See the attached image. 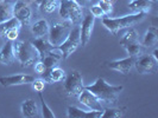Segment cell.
Segmentation results:
<instances>
[{"mask_svg":"<svg viewBox=\"0 0 158 118\" xmlns=\"http://www.w3.org/2000/svg\"><path fill=\"white\" fill-rule=\"evenodd\" d=\"M86 90L94 93L101 102L105 103H115L118 99V96L124 90L123 85H111L103 78H98L92 85L85 86Z\"/></svg>","mask_w":158,"mask_h":118,"instance_id":"cell-1","label":"cell"},{"mask_svg":"<svg viewBox=\"0 0 158 118\" xmlns=\"http://www.w3.org/2000/svg\"><path fill=\"white\" fill-rule=\"evenodd\" d=\"M145 16H146V13L138 12V13L127 14V16L120 17V18H106V17H103L102 24L103 26L111 32V33L117 34L120 30L132 27L137 23L142 21L143 19L145 18Z\"/></svg>","mask_w":158,"mask_h":118,"instance_id":"cell-2","label":"cell"},{"mask_svg":"<svg viewBox=\"0 0 158 118\" xmlns=\"http://www.w3.org/2000/svg\"><path fill=\"white\" fill-rule=\"evenodd\" d=\"M15 58L23 67H29L37 60H40V55L37 50L29 41H13Z\"/></svg>","mask_w":158,"mask_h":118,"instance_id":"cell-3","label":"cell"},{"mask_svg":"<svg viewBox=\"0 0 158 118\" xmlns=\"http://www.w3.org/2000/svg\"><path fill=\"white\" fill-rule=\"evenodd\" d=\"M71 29H73V23L68 20H64L63 23L52 24L49 27V32H48L49 43L55 47L60 46L69 36Z\"/></svg>","mask_w":158,"mask_h":118,"instance_id":"cell-4","label":"cell"},{"mask_svg":"<svg viewBox=\"0 0 158 118\" xmlns=\"http://www.w3.org/2000/svg\"><path fill=\"white\" fill-rule=\"evenodd\" d=\"M81 45V36H80V26H74L71 29L69 36L67 37V39L63 43L57 46V48L61 51L62 58L68 59Z\"/></svg>","mask_w":158,"mask_h":118,"instance_id":"cell-5","label":"cell"},{"mask_svg":"<svg viewBox=\"0 0 158 118\" xmlns=\"http://www.w3.org/2000/svg\"><path fill=\"white\" fill-rule=\"evenodd\" d=\"M60 16L63 18V20H68L70 23L75 24L81 20L82 17V7L79 6L73 0H60Z\"/></svg>","mask_w":158,"mask_h":118,"instance_id":"cell-6","label":"cell"},{"mask_svg":"<svg viewBox=\"0 0 158 118\" xmlns=\"http://www.w3.org/2000/svg\"><path fill=\"white\" fill-rule=\"evenodd\" d=\"M83 80L79 71H70L64 79V91L70 97H77L83 90Z\"/></svg>","mask_w":158,"mask_h":118,"instance_id":"cell-7","label":"cell"},{"mask_svg":"<svg viewBox=\"0 0 158 118\" xmlns=\"http://www.w3.org/2000/svg\"><path fill=\"white\" fill-rule=\"evenodd\" d=\"M135 67L142 74L156 73L158 67V59L153 55H144L135 58Z\"/></svg>","mask_w":158,"mask_h":118,"instance_id":"cell-8","label":"cell"},{"mask_svg":"<svg viewBox=\"0 0 158 118\" xmlns=\"http://www.w3.org/2000/svg\"><path fill=\"white\" fill-rule=\"evenodd\" d=\"M77 98H79L80 103L83 104L85 106H87L89 110L103 111V108L102 105H101V101L94 93H92L90 91L86 90L85 87L81 91V93L77 96Z\"/></svg>","mask_w":158,"mask_h":118,"instance_id":"cell-9","label":"cell"},{"mask_svg":"<svg viewBox=\"0 0 158 118\" xmlns=\"http://www.w3.org/2000/svg\"><path fill=\"white\" fill-rule=\"evenodd\" d=\"M35 80V77L31 74H13V76H5L0 77V84L5 87L10 86H18L24 84H31Z\"/></svg>","mask_w":158,"mask_h":118,"instance_id":"cell-10","label":"cell"},{"mask_svg":"<svg viewBox=\"0 0 158 118\" xmlns=\"http://www.w3.org/2000/svg\"><path fill=\"white\" fill-rule=\"evenodd\" d=\"M95 18L90 13L86 14L83 18L81 26H80V36H81V44L82 46H86L89 40L92 38V32H93V27H94Z\"/></svg>","mask_w":158,"mask_h":118,"instance_id":"cell-11","label":"cell"},{"mask_svg":"<svg viewBox=\"0 0 158 118\" xmlns=\"http://www.w3.org/2000/svg\"><path fill=\"white\" fill-rule=\"evenodd\" d=\"M13 17H16L19 23L23 25H29L31 19V10L24 1H16L12 6Z\"/></svg>","mask_w":158,"mask_h":118,"instance_id":"cell-12","label":"cell"},{"mask_svg":"<svg viewBox=\"0 0 158 118\" xmlns=\"http://www.w3.org/2000/svg\"><path fill=\"white\" fill-rule=\"evenodd\" d=\"M30 43L32 44V46L37 50V52H38V55H40V59L44 58L45 55L55 53V52L58 51V48L55 46H52V45L49 43V40H48L47 38H44V37L36 38V39L31 40Z\"/></svg>","mask_w":158,"mask_h":118,"instance_id":"cell-13","label":"cell"},{"mask_svg":"<svg viewBox=\"0 0 158 118\" xmlns=\"http://www.w3.org/2000/svg\"><path fill=\"white\" fill-rule=\"evenodd\" d=\"M135 57L128 55L125 59H120V60H113L108 63V67L114 71H118L123 74L130 73V71L132 70V67L135 66Z\"/></svg>","mask_w":158,"mask_h":118,"instance_id":"cell-14","label":"cell"},{"mask_svg":"<svg viewBox=\"0 0 158 118\" xmlns=\"http://www.w3.org/2000/svg\"><path fill=\"white\" fill-rule=\"evenodd\" d=\"M103 111H85L76 106H69L68 108V117L69 118H101Z\"/></svg>","mask_w":158,"mask_h":118,"instance_id":"cell-15","label":"cell"},{"mask_svg":"<svg viewBox=\"0 0 158 118\" xmlns=\"http://www.w3.org/2000/svg\"><path fill=\"white\" fill-rule=\"evenodd\" d=\"M43 79L47 82V83H50V84H52V83H60V82H63L64 79H65V76H67V73H65V71L63 69H61V67H51V69H48L43 74Z\"/></svg>","mask_w":158,"mask_h":118,"instance_id":"cell-16","label":"cell"},{"mask_svg":"<svg viewBox=\"0 0 158 118\" xmlns=\"http://www.w3.org/2000/svg\"><path fill=\"white\" fill-rule=\"evenodd\" d=\"M15 52H13V41L7 40L0 50V64L10 65L15 62Z\"/></svg>","mask_w":158,"mask_h":118,"instance_id":"cell-17","label":"cell"},{"mask_svg":"<svg viewBox=\"0 0 158 118\" xmlns=\"http://www.w3.org/2000/svg\"><path fill=\"white\" fill-rule=\"evenodd\" d=\"M22 110V115L24 117L32 118V117H40V108L36 104V102L33 99H26L22 103L20 106Z\"/></svg>","mask_w":158,"mask_h":118,"instance_id":"cell-18","label":"cell"},{"mask_svg":"<svg viewBox=\"0 0 158 118\" xmlns=\"http://www.w3.org/2000/svg\"><path fill=\"white\" fill-rule=\"evenodd\" d=\"M153 5H155V0H132L128 4V7L132 11H135V13L138 12L146 13L152 8Z\"/></svg>","mask_w":158,"mask_h":118,"instance_id":"cell-19","label":"cell"},{"mask_svg":"<svg viewBox=\"0 0 158 118\" xmlns=\"http://www.w3.org/2000/svg\"><path fill=\"white\" fill-rule=\"evenodd\" d=\"M158 41V31L155 26H151L146 31L142 39V45L145 47H152L157 44Z\"/></svg>","mask_w":158,"mask_h":118,"instance_id":"cell-20","label":"cell"},{"mask_svg":"<svg viewBox=\"0 0 158 118\" xmlns=\"http://www.w3.org/2000/svg\"><path fill=\"white\" fill-rule=\"evenodd\" d=\"M49 24H48L47 20L44 19H40L38 21L32 25L31 31L32 33L35 34L36 38H40V37H44V36H48V32H49Z\"/></svg>","mask_w":158,"mask_h":118,"instance_id":"cell-21","label":"cell"},{"mask_svg":"<svg viewBox=\"0 0 158 118\" xmlns=\"http://www.w3.org/2000/svg\"><path fill=\"white\" fill-rule=\"evenodd\" d=\"M20 29L22 24L19 23V20L17 19L16 17H12L11 19H8L4 23H0V36H4L5 32L11 30V29Z\"/></svg>","mask_w":158,"mask_h":118,"instance_id":"cell-22","label":"cell"},{"mask_svg":"<svg viewBox=\"0 0 158 118\" xmlns=\"http://www.w3.org/2000/svg\"><path fill=\"white\" fill-rule=\"evenodd\" d=\"M137 41H138V33H137V31L133 27H130L126 33L123 36V38L120 39V45L125 46L127 44L137 43Z\"/></svg>","mask_w":158,"mask_h":118,"instance_id":"cell-23","label":"cell"},{"mask_svg":"<svg viewBox=\"0 0 158 118\" xmlns=\"http://www.w3.org/2000/svg\"><path fill=\"white\" fill-rule=\"evenodd\" d=\"M124 48L126 50L127 55H131V57H135V58H138V57H139V55H142V53H143L142 44H139L138 41H137V43L127 44V45L124 46Z\"/></svg>","mask_w":158,"mask_h":118,"instance_id":"cell-24","label":"cell"},{"mask_svg":"<svg viewBox=\"0 0 158 118\" xmlns=\"http://www.w3.org/2000/svg\"><path fill=\"white\" fill-rule=\"evenodd\" d=\"M13 17V12H12V7H10V5L0 1V23H4L8 19H11Z\"/></svg>","mask_w":158,"mask_h":118,"instance_id":"cell-25","label":"cell"},{"mask_svg":"<svg viewBox=\"0 0 158 118\" xmlns=\"http://www.w3.org/2000/svg\"><path fill=\"white\" fill-rule=\"evenodd\" d=\"M58 6H60V0H47L38 7L44 13H52L58 8Z\"/></svg>","mask_w":158,"mask_h":118,"instance_id":"cell-26","label":"cell"},{"mask_svg":"<svg viewBox=\"0 0 158 118\" xmlns=\"http://www.w3.org/2000/svg\"><path fill=\"white\" fill-rule=\"evenodd\" d=\"M38 96H40V104H42V116L44 118H55V113L51 111V109L48 106V104L45 103L43 96H42V92H38Z\"/></svg>","mask_w":158,"mask_h":118,"instance_id":"cell-27","label":"cell"},{"mask_svg":"<svg viewBox=\"0 0 158 118\" xmlns=\"http://www.w3.org/2000/svg\"><path fill=\"white\" fill-rule=\"evenodd\" d=\"M123 117V110L120 109H106L103 110L101 118H120Z\"/></svg>","mask_w":158,"mask_h":118,"instance_id":"cell-28","label":"cell"},{"mask_svg":"<svg viewBox=\"0 0 158 118\" xmlns=\"http://www.w3.org/2000/svg\"><path fill=\"white\" fill-rule=\"evenodd\" d=\"M32 84V87H33V90L35 91H37V92H42L44 89H45V84H47V82L44 80L43 78H35V80L31 83Z\"/></svg>","mask_w":158,"mask_h":118,"instance_id":"cell-29","label":"cell"},{"mask_svg":"<svg viewBox=\"0 0 158 118\" xmlns=\"http://www.w3.org/2000/svg\"><path fill=\"white\" fill-rule=\"evenodd\" d=\"M19 30L20 29H17V27L16 29H11V30L5 32V34L2 37L6 38L7 40H10V41H15V40H17L18 36H19Z\"/></svg>","mask_w":158,"mask_h":118,"instance_id":"cell-30","label":"cell"},{"mask_svg":"<svg viewBox=\"0 0 158 118\" xmlns=\"http://www.w3.org/2000/svg\"><path fill=\"white\" fill-rule=\"evenodd\" d=\"M89 11H90L89 13L94 17L95 19H96V18H103V17H106L105 13H103V11L101 10V7H100L99 5H93Z\"/></svg>","mask_w":158,"mask_h":118,"instance_id":"cell-31","label":"cell"},{"mask_svg":"<svg viewBox=\"0 0 158 118\" xmlns=\"http://www.w3.org/2000/svg\"><path fill=\"white\" fill-rule=\"evenodd\" d=\"M98 5L101 7V10L105 13V16H108V14H111L112 12H113V5L112 4H108V2H105L102 0H100Z\"/></svg>","mask_w":158,"mask_h":118,"instance_id":"cell-32","label":"cell"},{"mask_svg":"<svg viewBox=\"0 0 158 118\" xmlns=\"http://www.w3.org/2000/svg\"><path fill=\"white\" fill-rule=\"evenodd\" d=\"M35 71H36V73H38V74H43L45 71H47V67H45V65L42 63L40 60H37L36 63H35Z\"/></svg>","mask_w":158,"mask_h":118,"instance_id":"cell-33","label":"cell"},{"mask_svg":"<svg viewBox=\"0 0 158 118\" xmlns=\"http://www.w3.org/2000/svg\"><path fill=\"white\" fill-rule=\"evenodd\" d=\"M74 2H76L79 6H81V7H85L86 5H87L88 0H73Z\"/></svg>","mask_w":158,"mask_h":118,"instance_id":"cell-34","label":"cell"},{"mask_svg":"<svg viewBox=\"0 0 158 118\" xmlns=\"http://www.w3.org/2000/svg\"><path fill=\"white\" fill-rule=\"evenodd\" d=\"M4 2H6V4H8V5H11V4H15L17 0H2Z\"/></svg>","mask_w":158,"mask_h":118,"instance_id":"cell-35","label":"cell"},{"mask_svg":"<svg viewBox=\"0 0 158 118\" xmlns=\"http://www.w3.org/2000/svg\"><path fill=\"white\" fill-rule=\"evenodd\" d=\"M44 1H47V0H35V2H36V4L38 5V6H40V5H42V4L44 2Z\"/></svg>","mask_w":158,"mask_h":118,"instance_id":"cell-36","label":"cell"},{"mask_svg":"<svg viewBox=\"0 0 158 118\" xmlns=\"http://www.w3.org/2000/svg\"><path fill=\"white\" fill-rule=\"evenodd\" d=\"M102 1H105V2H108V4H112V5H113V4H114L117 0H102Z\"/></svg>","mask_w":158,"mask_h":118,"instance_id":"cell-37","label":"cell"}]
</instances>
